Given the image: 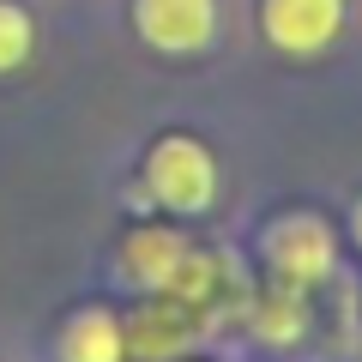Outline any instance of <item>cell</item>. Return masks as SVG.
<instances>
[{
  "instance_id": "obj_1",
  "label": "cell",
  "mask_w": 362,
  "mask_h": 362,
  "mask_svg": "<svg viewBox=\"0 0 362 362\" xmlns=\"http://www.w3.org/2000/svg\"><path fill=\"white\" fill-rule=\"evenodd\" d=\"M218 151L194 133H163L145 151V199L163 206L169 218H206L218 206Z\"/></svg>"
},
{
  "instance_id": "obj_2",
  "label": "cell",
  "mask_w": 362,
  "mask_h": 362,
  "mask_svg": "<svg viewBox=\"0 0 362 362\" xmlns=\"http://www.w3.org/2000/svg\"><path fill=\"white\" fill-rule=\"evenodd\" d=\"M259 266H266L272 284L302 290L308 296L314 284H326L338 272V235L320 211H284L259 230Z\"/></svg>"
},
{
  "instance_id": "obj_3",
  "label": "cell",
  "mask_w": 362,
  "mask_h": 362,
  "mask_svg": "<svg viewBox=\"0 0 362 362\" xmlns=\"http://www.w3.org/2000/svg\"><path fill=\"white\" fill-rule=\"evenodd\" d=\"M350 18V0H259V37L290 61L332 49Z\"/></svg>"
},
{
  "instance_id": "obj_4",
  "label": "cell",
  "mask_w": 362,
  "mask_h": 362,
  "mask_svg": "<svg viewBox=\"0 0 362 362\" xmlns=\"http://www.w3.org/2000/svg\"><path fill=\"white\" fill-rule=\"evenodd\" d=\"M218 0H133V30L157 54H206L218 42Z\"/></svg>"
},
{
  "instance_id": "obj_5",
  "label": "cell",
  "mask_w": 362,
  "mask_h": 362,
  "mask_svg": "<svg viewBox=\"0 0 362 362\" xmlns=\"http://www.w3.org/2000/svg\"><path fill=\"white\" fill-rule=\"evenodd\" d=\"M181 259H187V242H181L169 223H139V230L121 242V266H127V278L139 290H151V296H169Z\"/></svg>"
},
{
  "instance_id": "obj_6",
  "label": "cell",
  "mask_w": 362,
  "mask_h": 362,
  "mask_svg": "<svg viewBox=\"0 0 362 362\" xmlns=\"http://www.w3.org/2000/svg\"><path fill=\"white\" fill-rule=\"evenodd\" d=\"M194 338V320H187V302L175 296H151L127 326V356H151V362H169L187 350Z\"/></svg>"
},
{
  "instance_id": "obj_7",
  "label": "cell",
  "mask_w": 362,
  "mask_h": 362,
  "mask_svg": "<svg viewBox=\"0 0 362 362\" xmlns=\"http://www.w3.org/2000/svg\"><path fill=\"white\" fill-rule=\"evenodd\" d=\"M61 362H127V320L115 308H78L61 332Z\"/></svg>"
},
{
  "instance_id": "obj_8",
  "label": "cell",
  "mask_w": 362,
  "mask_h": 362,
  "mask_svg": "<svg viewBox=\"0 0 362 362\" xmlns=\"http://www.w3.org/2000/svg\"><path fill=\"white\" fill-rule=\"evenodd\" d=\"M247 332H254L259 344H272V350L302 344V332H308V302H302V290L266 284L254 296V308H247Z\"/></svg>"
},
{
  "instance_id": "obj_9",
  "label": "cell",
  "mask_w": 362,
  "mask_h": 362,
  "mask_svg": "<svg viewBox=\"0 0 362 362\" xmlns=\"http://www.w3.org/2000/svg\"><path fill=\"white\" fill-rule=\"evenodd\" d=\"M37 49V25L18 0H0V73H18Z\"/></svg>"
},
{
  "instance_id": "obj_10",
  "label": "cell",
  "mask_w": 362,
  "mask_h": 362,
  "mask_svg": "<svg viewBox=\"0 0 362 362\" xmlns=\"http://www.w3.org/2000/svg\"><path fill=\"white\" fill-rule=\"evenodd\" d=\"M350 242L362 247V199H356V206H350Z\"/></svg>"
}]
</instances>
